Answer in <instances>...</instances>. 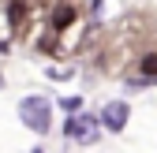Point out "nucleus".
<instances>
[{
	"label": "nucleus",
	"mask_w": 157,
	"mask_h": 153,
	"mask_svg": "<svg viewBox=\"0 0 157 153\" xmlns=\"http://www.w3.org/2000/svg\"><path fill=\"white\" fill-rule=\"evenodd\" d=\"M19 120H23L30 131L45 135V131L52 127V101L41 97V93H30V97H23V101H19Z\"/></svg>",
	"instance_id": "obj_1"
},
{
	"label": "nucleus",
	"mask_w": 157,
	"mask_h": 153,
	"mask_svg": "<svg viewBox=\"0 0 157 153\" xmlns=\"http://www.w3.org/2000/svg\"><path fill=\"white\" fill-rule=\"evenodd\" d=\"M101 120H94V116H86V112H71V120H67V138L71 142H78V146H94L97 138H101Z\"/></svg>",
	"instance_id": "obj_2"
},
{
	"label": "nucleus",
	"mask_w": 157,
	"mask_h": 153,
	"mask_svg": "<svg viewBox=\"0 0 157 153\" xmlns=\"http://www.w3.org/2000/svg\"><path fill=\"white\" fill-rule=\"evenodd\" d=\"M127 116H131V108H127V101H109L105 108H101V127L109 131V135H120V131L127 127Z\"/></svg>",
	"instance_id": "obj_3"
},
{
	"label": "nucleus",
	"mask_w": 157,
	"mask_h": 153,
	"mask_svg": "<svg viewBox=\"0 0 157 153\" xmlns=\"http://www.w3.org/2000/svg\"><path fill=\"white\" fill-rule=\"evenodd\" d=\"M139 67H142V75H150V79H157V52H146Z\"/></svg>",
	"instance_id": "obj_4"
},
{
	"label": "nucleus",
	"mask_w": 157,
	"mask_h": 153,
	"mask_svg": "<svg viewBox=\"0 0 157 153\" xmlns=\"http://www.w3.org/2000/svg\"><path fill=\"white\" fill-rule=\"evenodd\" d=\"M64 108L75 112V108H82V97H64Z\"/></svg>",
	"instance_id": "obj_5"
},
{
	"label": "nucleus",
	"mask_w": 157,
	"mask_h": 153,
	"mask_svg": "<svg viewBox=\"0 0 157 153\" xmlns=\"http://www.w3.org/2000/svg\"><path fill=\"white\" fill-rule=\"evenodd\" d=\"M0 86H4V75H0Z\"/></svg>",
	"instance_id": "obj_6"
},
{
	"label": "nucleus",
	"mask_w": 157,
	"mask_h": 153,
	"mask_svg": "<svg viewBox=\"0 0 157 153\" xmlns=\"http://www.w3.org/2000/svg\"><path fill=\"white\" fill-rule=\"evenodd\" d=\"M34 153H41V149H34Z\"/></svg>",
	"instance_id": "obj_7"
}]
</instances>
